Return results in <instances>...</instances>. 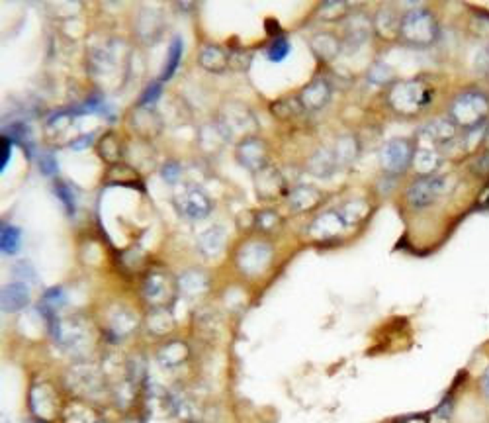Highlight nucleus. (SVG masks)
Wrapping results in <instances>:
<instances>
[{
    "instance_id": "49530a36",
    "label": "nucleus",
    "mask_w": 489,
    "mask_h": 423,
    "mask_svg": "<svg viewBox=\"0 0 489 423\" xmlns=\"http://www.w3.org/2000/svg\"><path fill=\"white\" fill-rule=\"evenodd\" d=\"M251 65V55L245 51V49H233L229 51V67L235 69V71H247Z\"/></svg>"
},
{
    "instance_id": "09e8293b",
    "label": "nucleus",
    "mask_w": 489,
    "mask_h": 423,
    "mask_svg": "<svg viewBox=\"0 0 489 423\" xmlns=\"http://www.w3.org/2000/svg\"><path fill=\"white\" fill-rule=\"evenodd\" d=\"M160 177L167 180L169 184H177L180 180V177H182V169H180V165L177 163V161H169V163H165L163 165V169H160Z\"/></svg>"
},
{
    "instance_id": "bf43d9fd",
    "label": "nucleus",
    "mask_w": 489,
    "mask_h": 423,
    "mask_svg": "<svg viewBox=\"0 0 489 423\" xmlns=\"http://www.w3.org/2000/svg\"><path fill=\"white\" fill-rule=\"evenodd\" d=\"M480 388H481V392H483V396L489 400V367L485 368V372L481 375Z\"/></svg>"
},
{
    "instance_id": "ea45409f",
    "label": "nucleus",
    "mask_w": 489,
    "mask_h": 423,
    "mask_svg": "<svg viewBox=\"0 0 489 423\" xmlns=\"http://www.w3.org/2000/svg\"><path fill=\"white\" fill-rule=\"evenodd\" d=\"M180 57H182V39L174 38L170 41L169 57H167V65H165V71H163L160 81H169L170 76L177 73V69H179L180 65Z\"/></svg>"
},
{
    "instance_id": "37998d69",
    "label": "nucleus",
    "mask_w": 489,
    "mask_h": 423,
    "mask_svg": "<svg viewBox=\"0 0 489 423\" xmlns=\"http://www.w3.org/2000/svg\"><path fill=\"white\" fill-rule=\"evenodd\" d=\"M290 49H292L290 47V39L286 38V36H278V38H274L270 41L266 55H268V59L273 63H280V61H284L286 57L290 55Z\"/></svg>"
},
{
    "instance_id": "4468645a",
    "label": "nucleus",
    "mask_w": 489,
    "mask_h": 423,
    "mask_svg": "<svg viewBox=\"0 0 489 423\" xmlns=\"http://www.w3.org/2000/svg\"><path fill=\"white\" fill-rule=\"evenodd\" d=\"M374 32V26H372V18L368 14H362V12H350L347 18H345V24H343V46L350 47H360L362 43H366L368 38L372 36Z\"/></svg>"
},
{
    "instance_id": "9d476101",
    "label": "nucleus",
    "mask_w": 489,
    "mask_h": 423,
    "mask_svg": "<svg viewBox=\"0 0 489 423\" xmlns=\"http://www.w3.org/2000/svg\"><path fill=\"white\" fill-rule=\"evenodd\" d=\"M444 190V177L429 175V177H417L407 188V202L415 210H423L431 206Z\"/></svg>"
},
{
    "instance_id": "7ed1b4c3",
    "label": "nucleus",
    "mask_w": 489,
    "mask_h": 423,
    "mask_svg": "<svg viewBox=\"0 0 489 423\" xmlns=\"http://www.w3.org/2000/svg\"><path fill=\"white\" fill-rule=\"evenodd\" d=\"M489 98L488 94L478 88H470L456 94L448 106V118L456 128L462 130H476L483 123H488Z\"/></svg>"
},
{
    "instance_id": "c85d7f7f",
    "label": "nucleus",
    "mask_w": 489,
    "mask_h": 423,
    "mask_svg": "<svg viewBox=\"0 0 489 423\" xmlns=\"http://www.w3.org/2000/svg\"><path fill=\"white\" fill-rule=\"evenodd\" d=\"M71 382L76 390H83L85 394H92V390L100 388V375L92 365L78 363L76 367L71 368Z\"/></svg>"
},
{
    "instance_id": "c756f323",
    "label": "nucleus",
    "mask_w": 489,
    "mask_h": 423,
    "mask_svg": "<svg viewBox=\"0 0 489 423\" xmlns=\"http://www.w3.org/2000/svg\"><path fill=\"white\" fill-rule=\"evenodd\" d=\"M179 290L188 296V298H196V296H202L204 292L207 290L209 286V281H207L206 273L198 271V269H190V271H184V273L179 276Z\"/></svg>"
},
{
    "instance_id": "e433bc0d",
    "label": "nucleus",
    "mask_w": 489,
    "mask_h": 423,
    "mask_svg": "<svg viewBox=\"0 0 489 423\" xmlns=\"http://www.w3.org/2000/svg\"><path fill=\"white\" fill-rule=\"evenodd\" d=\"M135 325H137V320H135L133 311L128 308H116L110 316V331L116 337H123V335L132 333Z\"/></svg>"
},
{
    "instance_id": "f704fd0d",
    "label": "nucleus",
    "mask_w": 489,
    "mask_h": 423,
    "mask_svg": "<svg viewBox=\"0 0 489 423\" xmlns=\"http://www.w3.org/2000/svg\"><path fill=\"white\" fill-rule=\"evenodd\" d=\"M145 325L153 335H167L174 328V318L167 308H153L145 318Z\"/></svg>"
},
{
    "instance_id": "72a5a7b5",
    "label": "nucleus",
    "mask_w": 489,
    "mask_h": 423,
    "mask_svg": "<svg viewBox=\"0 0 489 423\" xmlns=\"http://www.w3.org/2000/svg\"><path fill=\"white\" fill-rule=\"evenodd\" d=\"M331 149L335 153V159H337V165L340 169V167H350L357 161L358 153H360V145H358L354 135H340Z\"/></svg>"
},
{
    "instance_id": "c03bdc74",
    "label": "nucleus",
    "mask_w": 489,
    "mask_h": 423,
    "mask_svg": "<svg viewBox=\"0 0 489 423\" xmlns=\"http://www.w3.org/2000/svg\"><path fill=\"white\" fill-rule=\"evenodd\" d=\"M368 81H370L372 85H387V83L394 81V71L387 65H384V63H376V65H372V69L368 71Z\"/></svg>"
},
{
    "instance_id": "3c124183",
    "label": "nucleus",
    "mask_w": 489,
    "mask_h": 423,
    "mask_svg": "<svg viewBox=\"0 0 489 423\" xmlns=\"http://www.w3.org/2000/svg\"><path fill=\"white\" fill-rule=\"evenodd\" d=\"M160 96V81H155L147 85V88L143 90V96L139 98V104L137 106H151L153 102H157Z\"/></svg>"
},
{
    "instance_id": "dca6fc26",
    "label": "nucleus",
    "mask_w": 489,
    "mask_h": 423,
    "mask_svg": "<svg viewBox=\"0 0 489 423\" xmlns=\"http://www.w3.org/2000/svg\"><path fill=\"white\" fill-rule=\"evenodd\" d=\"M29 405H32V412L38 419H43V422L51 419L59 410V398H57L53 386L46 384V382L34 386L29 392Z\"/></svg>"
},
{
    "instance_id": "79ce46f5",
    "label": "nucleus",
    "mask_w": 489,
    "mask_h": 423,
    "mask_svg": "<svg viewBox=\"0 0 489 423\" xmlns=\"http://www.w3.org/2000/svg\"><path fill=\"white\" fill-rule=\"evenodd\" d=\"M65 423H98V415L86 405H71L65 410Z\"/></svg>"
},
{
    "instance_id": "ddd939ff",
    "label": "nucleus",
    "mask_w": 489,
    "mask_h": 423,
    "mask_svg": "<svg viewBox=\"0 0 489 423\" xmlns=\"http://www.w3.org/2000/svg\"><path fill=\"white\" fill-rule=\"evenodd\" d=\"M331 94L333 90H331L329 81H325L323 76H315L301 88L296 100L303 112H319L331 100Z\"/></svg>"
},
{
    "instance_id": "6e6552de",
    "label": "nucleus",
    "mask_w": 489,
    "mask_h": 423,
    "mask_svg": "<svg viewBox=\"0 0 489 423\" xmlns=\"http://www.w3.org/2000/svg\"><path fill=\"white\" fill-rule=\"evenodd\" d=\"M415 145L409 140H390L380 149V165L387 175H401L413 163Z\"/></svg>"
},
{
    "instance_id": "f3484780",
    "label": "nucleus",
    "mask_w": 489,
    "mask_h": 423,
    "mask_svg": "<svg viewBox=\"0 0 489 423\" xmlns=\"http://www.w3.org/2000/svg\"><path fill=\"white\" fill-rule=\"evenodd\" d=\"M345 227H347V222L343 220L339 210H325L311 222L310 235L317 241H327L343 234Z\"/></svg>"
},
{
    "instance_id": "a18cd8bd",
    "label": "nucleus",
    "mask_w": 489,
    "mask_h": 423,
    "mask_svg": "<svg viewBox=\"0 0 489 423\" xmlns=\"http://www.w3.org/2000/svg\"><path fill=\"white\" fill-rule=\"evenodd\" d=\"M254 224H256V227L264 229V231H270V229H274V227L280 224V216L274 210H263V212L256 214Z\"/></svg>"
},
{
    "instance_id": "f8f14e48",
    "label": "nucleus",
    "mask_w": 489,
    "mask_h": 423,
    "mask_svg": "<svg viewBox=\"0 0 489 423\" xmlns=\"http://www.w3.org/2000/svg\"><path fill=\"white\" fill-rule=\"evenodd\" d=\"M174 204H177L182 216L186 220H194V222L204 220L212 212V200L202 188L198 187L184 188L179 196L174 198Z\"/></svg>"
},
{
    "instance_id": "5701e85b",
    "label": "nucleus",
    "mask_w": 489,
    "mask_h": 423,
    "mask_svg": "<svg viewBox=\"0 0 489 423\" xmlns=\"http://www.w3.org/2000/svg\"><path fill=\"white\" fill-rule=\"evenodd\" d=\"M310 46L313 49V53L319 57L321 61H327V63L337 59L340 51H343V47H345L343 39L339 36H335V34H331V32H319V34L311 36Z\"/></svg>"
},
{
    "instance_id": "0eeeda50",
    "label": "nucleus",
    "mask_w": 489,
    "mask_h": 423,
    "mask_svg": "<svg viewBox=\"0 0 489 423\" xmlns=\"http://www.w3.org/2000/svg\"><path fill=\"white\" fill-rule=\"evenodd\" d=\"M177 292H179V282L165 269H153L145 276L143 294L153 308H167Z\"/></svg>"
},
{
    "instance_id": "2eb2a0df",
    "label": "nucleus",
    "mask_w": 489,
    "mask_h": 423,
    "mask_svg": "<svg viewBox=\"0 0 489 423\" xmlns=\"http://www.w3.org/2000/svg\"><path fill=\"white\" fill-rule=\"evenodd\" d=\"M458 135V128L454 126L450 118H434L431 122L425 126L421 133H419V141L425 143V145H431V147H441V145H448L452 141L456 140Z\"/></svg>"
},
{
    "instance_id": "473e14b6",
    "label": "nucleus",
    "mask_w": 489,
    "mask_h": 423,
    "mask_svg": "<svg viewBox=\"0 0 489 423\" xmlns=\"http://www.w3.org/2000/svg\"><path fill=\"white\" fill-rule=\"evenodd\" d=\"M96 147H98V155H100V159H102L104 163H108V165H120V161H122L123 157V145L116 133H104L102 137L98 140V145H96Z\"/></svg>"
},
{
    "instance_id": "423d86ee",
    "label": "nucleus",
    "mask_w": 489,
    "mask_h": 423,
    "mask_svg": "<svg viewBox=\"0 0 489 423\" xmlns=\"http://www.w3.org/2000/svg\"><path fill=\"white\" fill-rule=\"evenodd\" d=\"M219 126L226 130L227 137L233 141L239 137V141L253 135L254 126H256V120H254L253 112L241 102H235V100H229L221 106V112H219Z\"/></svg>"
},
{
    "instance_id": "1a4fd4ad",
    "label": "nucleus",
    "mask_w": 489,
    "mask_h": 423,
    "mask_svg": "<svg viewBox=\"0 0 489 423\" xmlns=\"http://www.w3.org/2000/svg\"><path fill=\"white\" fill-rule=\"evenodd\" d=\"M270 261H273V247L261 239L247 241L237 253V267L245 274H261L268 269Z\"/></svg>"
},
{
    "instance_id": "b1692460",
    "label": "nucleus",
    "mask_w": 489,
    "mask_h": 423,
    "mask_svg": "<svg viewBox=\"0 0 489 423\" xmlns=\"http://www.w3.org/2000/svg\"><path fill=\"white\" fill-rule=\"evenodd\" d=\"M29 304L28 284L24 282H10L2 288V310L6 314H16L24 310Z\"/></svg>"
},
{
    "instance_id": "aec40b11",
    "label": "nucleus",
    "mask_w": 489,
    "mask_h": 423,
    "mask_svg": "<svg viewBox=\"0 0 489 423\" xmlns=\"http://www.w3.org/2000/svg\"><path fill=\"white\" fill-rule=\"evenodd\" d=\"M130 120H132L133 130L139 133L142 137H145V140L155 137L163 130L160 116L153 108H149V106H137Z\"/></svg>"
},
{
    "instance_id": "e2e57ef3",
    "label": "nucleus",
    "mask_w": 489,
    "mask_h": 423,
    "mask_svg": "<svg viewBox=\"0 0 489 423\" xmlns=\"http://www.w3.org/2000/svg\"><path fill=\"white\" fill-rule=\"evenodd\" d=\"M488 55H489V46H488Z\"/></svg>"
},
{
    "instance_id": "20e7f679",
    "label": "nucleus",
    "mask_w": 489,
    "mask_h": 423,
    "mask_svg": "<svg viewBox=\"0 0 489 423\" xmlns=\"http://www.w3.org/2000/svg\"><path fill=\"white\" fill-rule=\"evenodd\" d=\"M439 38V22L431 10L411 8L401 14L399 39L409 47H429Z\"/></svg>"
},
{
    "instance_id": "13d9d810",
    "label": "nucleus",
    "mask_w": 489,
    "mask_h": 423,
    "mask_svg": "<svg viewBox=\"0 0 489 423\" xmlns=\"http://www.w3.org/2000/svg\"><path fill=\"white\" fill-rule=\"evenodd\" d=\"M397 423H431V419H429V415L413 414V415H407V417H401Z\"/></svg>"
},
{
    "instance_id": "bb28decb",
    "label": "nucleus",
    "mask_w": 489,
    "mask_h": 423,
    "mask_svg": "<svg viewBox=\"0 0 489 423\" xmlns=\"http://www.w3.org/2000/svg\"><path fill=\"white\" fill-rule=\"evenodd\" d=\"M339 169L335 153L331 147H319L308 161V170L317 179H329Z\"/></svg>"
},
{
    "instance_id": "39448f33",
    "label": "nucleus",
    "mask_w": 489,
    "mask_h": 423,
    "mask_svg": "<svg viewBox=\"0 0 489 423\" xmlns=\"http://www.w3.org/2000/svg\"><path fill=\"white\" fill-rule=\"evenodd\" d=\"M48 325L57 345L67 349L69 353H83V349L88 347L90 337H92L88 323L76 316H69V318L57 316L55 320L49 321Z\"/></svg>"
},
{
    "instance_id": "412c9836",
    "label": "nucleus",
    "mask_w": 489,
    "mask_h": 423,
    "mask_svg": "<svg viewBox=\"0 0 489 423\" xmlns=\"http://www.w3.org/2000/svg\"><path fill=\"white\" fill-rule=\"evenodd\" d=\"M198 141H200V147L206 155H217L226 149V145L231 140L227 137L226 130L219 126V122H209L200 130Z\"/></svg>"
},
{
    "instance_id": "4d7b16f0",
    "label": "nucleus",
    "mask_w": 489,
    "mask_h": 423,
    "mask_svg": "<svg viewBox=\"0 0 489 423\" xmlns=\"http://www.w3.org/2000/svg\"><path fill=\"white\" fill-rule=\"evenodd\" d=\"M39 169H41V173L43 175H55L57 173V163L55 159H53V155H43L41 159H39Z\"/></svg>"
},
{
    "instance_id": "052dcab7",
    "label": "nucleus",
    "mask_w": 489,
    "mask_h": 423,
    "mask_svg": "<svg viewBox=\"0 0 489 423\" xmlns=\"http://www.w3.org/2000/svg\"><path fill=\"white\" fill-rule=\"evenodd\" d=\"M485 143H488V149H489V128H488V133H485Z\"/></svg>"
},
{
    "instance_id": "f257e3e1",
    "label": "nucleus",
    "mask_w": 489,
    "mask_h": 423,
    "mask_svg": "<svg viewBox=\"0 0 489 423\" xmlns=\"http://www.w3.org/2000/svg\"><path fill=\"white\" fill-rule=\"evenodd\" d=\"M130 71V51L120 39L92 47L88 51V73L104 88L123 83Z\"/></svg>"
},
{
    "instance_id": "393cba45",
    "label": "nucleus",
    "mask_w": 489,
    "mask_h": 423,
    "mask_svg": "<svg viewBox=\"0 0 489 423\" xmlns=\"http://www.w3.org/2000/svg\"><path fill=\"white\" fill-rule=\"evenodd\" d=\"M135 32L145 41L157 39L159 34H163V14L155 8H142V12L137 14Z\"/></svg>"
},
{
    "instance_id": "8fccbe9b",
    "label": "nucleus",
    "mask_w": 489,
    "mask_h": 423,
    "mask_svg": "<svg viewBox=\"0 0 489 423\" xmlns=\"http://www.w3.org/2000/svg\"><path fill=\"white\" fill-rule=\"evenodd\" d=\"M452 415V400L450 398H444L441 404L436 405V410H434L433 414H431V422H434L436 419V423H446L448 419H450Z\"/></svg>"
},
{
    "instance_id": "864d4df0",
    "label": "nucleus",
    "mask_w": 489,
    "mask_h": 423,
    "mask_svg": "<svg viewBox=\"0 0 489 423\" xmlns=\"http://www.w3.org/2000/svg\"><path fill=\"white\" fill-rule=\"evenodd\" d=\"M10 155H12V140L2 135V143H0V170L4 173V169L8 167Z\"/></svg>"
},
{
    "instance_id": "6e6d98bb",
    "label": "nucleus",
    "mask_w": 489,
    "mask_h": 423,
    "mask_svg": "<svg viewBox=\"0 0 489 423\" xmlns=\"http://www.w3.org/2000/svg\"><path fill=\"white\" fill-rule=\"evenodd\" d=\"M474 170H476L478 175H488L489 173V149L485 151V153L478 155V157L474 159Z\"/></svg>"
},
{
    "instance_id": "2f4dec72",
    "label": "nucleus",
    "mask_w": 489,
    "mask_h": 423,
    "mask_svg": "<svg viewBox=\"0 0 489 423\" xmlns=\"http://www.w3.org/2000/svg\"><path fill=\"white\" fill-rule=\"evenodd\" d=\"M288 200H290V208H292L294 212H308V210L319 204L321 192L315 187L301 184V187L294 188Z\"/></svg>"
},
{
    "instance_id": "5fc2aeb1",
    "label": "nucleus",
    "mask_w": 489,
    "mask_h": 423,
    "mask_svg": "<svg viewBox=\"0 0 489 423\" xmlns=\"http://www.w3.org/2000/svg\"><path fill=\"white\" fill-rule=\"evenodd\" d=\"M92 140H95V135H92V133H85V135H78V137H75V140L71 141L69 145H71V149H75V151L88 149V147L92 145Z\"/></svg>"
},
{
    "instance_id": "cd10ccee",
    "label": "nucleus",
    "mask_w": 489,
    "mask_h": 423,
    "mask_svg": "<svg viewBox=\"0 0 489 423\" xmlns=\"http://www.w3.org/2000/svg\"><path fill=\"white\" fill-rule=\"evenodd\" d=\"M190 357V349L184 341H167L165 345H160L157 353V361L160 367L165 368H177L184 365Z\"/></svg>"
},
{
    "instance_id": "a211bd4d",
    "label": "nucleus",
    "mask_w": 489,
    "mask_h": 423,
    "mask_svg": "<svg viewBox=\"0 0 489 423\" xmlns=\"http://www.w3.org/2000/svg\"><path fill=\"white\" fill-rule=\"evenodd\" d=\"M284 187H286V180H284L282 173L270 165L261 169L259 173H254V188H256L259 196L264 200L280 196L284 192Z\"/></svg>"
},
{
    "instance_id": "4c0bfd02",
    "label": "nucleus",
    "mask_w": 489,
    "mask_h": 423,
    "mask_svg": "<svg viewBox=\"0 0 489 423\" xmlns=\"http://www.w3.org/2000/svg\"><path fill=\"white\" fill-rule=\"evenodd\" d=\"M368 202L366 200H360V198H354V200H348V202H345L343 206L337 208L340 212V216H343V220L348 224H357V222H360V220H364V216L368 214Z\"/></svg>"
},
{
    "instance_id": "603ef678",
    "label": "nucleus",
    "mask_w": 489,
    "mask_h": 423,
    "mask_svg": "<svg viewBox=\"0 0 489 423\" xmlns=\"http://www.w3.org/2000/svg\"><path fill=\"white\" fill-rule=\"evenodd\" d=\"M12 273L18 278V282H24V284L36 278V273H34V269H32V264H29L28 261H22V263L16 264Z\"/></svg>"
},
{
    "instance_id": "7c9ffc66",
    "label": "nucleus",
    "mask_w": 489,
    "mask_h": 423,
    "mask_svg": "<svg viewBox=\"0 0 489 423\" xmlns=\"http://www.w3.org/2000/svg\"><path fill=\"white\" fill-rule=\"evenodd\" d=\"M223 245H226V231L219 226L207 227L206 231H202L200 239H198V247H200L202 255L207 257V259H214V257L221 253Z\"/></svg>"
},
{
    "instance_id": "9b49d317",
    "label": "nucleus",
    "mask_w": 489,
    "mask_h": 423,
    "mask_svg": "<svg viewBox=\"0 0 489 423\" xmlns=\"http://www.w3.org/2000/svg\"><path fill=\"white\" fill-rule=\"evenodd\" d=\"M235 157L237 163L251 173H259L264 167H268V147L256 135H249L245 140L237 141Z\"/></svg>"
},
{
    "instance_id": "f03ea898",
    "label": "nucleus",
    "mask_w": 489,
    "mask_h": 423,
    "mask_svg": "<svg viewBox=\"0 0 489 423\" xmlns=\"http://www.w3.org/2000/svg\"><path fill=\"white\" fill-rule=\"evenodd\" d=\"M433 100V88L425 79H401L387 90V104L399 116H417Z\"/></svg>"
},
{
    "instance_id": "6ab92c4d",
    "label": "nucleus",
    "mask_w": 489,
    "mask_h": 423,
    "mask_svg": "<svg viewBox=\"0 0 489 423\" xmlns=\"http://www.w3.org/2000/svg\"><path fill=\"white\" fill-rule=\"evenodd\" d=\"M399 24H401V16L395 12L394 6H380L376 14L372 16L374 34L386 41L399 38Z\"/></svg>"
},
{
    "instance_id": "a19ab883",
    "label": "nucleus",
    "mask_w": 489,
    "mask_h": 423,
    "mask_svg": "<svg viewBox=\"0 0 489 423\" xmlns=\"http://www.w3.org/2000/svg\"><path fill=\"white\" fill-rule=\"evenodd\" d=\"M350 14V6L347 2H325L319 6V18L327 22L345 20Z\"/></svg>"
},
{
    "instance_id": "58836bf2",
    "label": "nucleus",
    "mask_w": 489,
    "mask_h": 423,
    "mask_svg": "<svg viewBox=\"0 0 489 423\" xmlns=\"http://www.w3.org/2000/svg\"><path fill=\"white\" fill-rule=\"evenodd\" d=\"M22 243V234L16 226L4 224L2 231H0V249L4 255H14L20 249Z\"/></svg>"
},
{
    "instance_id": "c9c22d12",
    "label": "nucleus",
    "mask_w": 489,
    "mask_h": 423,
    "mask_svg": "<svg viewBox=\"0 0 489 423\" xmlns=\"http://www.w3.org/2000/svg\"><path fill=\"white\" fill-rule=\"evenodd\" d=\"M65 290H63V288H59V286L49 288V290L43 294L41 302H39V314H41L49 323L51 320H55L57 311L65 306Z\"/></svg>"
},
{
    "instance_id": "4be33fe9",
    "label": "nucleus",
    "mask_w": 489,
    "mask_h": 423,
    "mask_svg": "<svg viewBox=\"0 0 489 423\" xmlns=\"http://www.w3.org/2000/svg\"><path fill=\"white\" fill-rule=\"evenodd\" d=\"M413 169L419 173V177H429V175H434L436 170L441 169L442 157L436 147H431V145H425V143H419L415 147L413 153Z\"/></svg>"
},
{
    "instance_id": "680f3d73",
    "label": "nucleus",
    "mask_w": 489,
    "mask_h": 423,
    "mask_svg": "<svg viewBox=\"0 0 489 423\" xmlns=\"http://www.w3.org/2000/svg\"><path fill=\"white\" fill-rule=\"evenodd\" d=\"M485 206H488V208H489V196H488V204H485Z\"/></svg>"
},
{
    "instance_id": "de8ad7c7",
    "label": "nucleus",
    "mask_w": 489,
    "mask_h": 423,
    "mask_svg": "<svg viewBox=\"0 0 489 423\" xmlns=\"http://www.w3.org/2000/svg\"><path fill=\"white\" fill-rule=\"evenodd\" d=\"M55 194L61 198V202H63L67 212L73 216V212H75V198H73L71 188L67 187V184H63V182H55Z\"/></svg>"
},
{
    "instance_id": "a878e982",
    "label": "nucleus",
    "mask_w": 489,
    "mask_h": 423,
    "mask_svg": "<svg viewBox=\"0 0 489 423\" xmlns=\"http://www.w3.org/2000/svg\"><path fill=\"white\" fill-rule=\"evenodd\" d=\"M198 63L209 73H223L226 69H229V51L214 43L204 46L198 53Z\"/></svg>"
},
{
    "instance_id": "0e129e2a",
    "label": "nucleus",
    "mask_w": 489,
    "mask_h": 423,
    "mask_svg": "<svg viewBox=\"0 0 489 423\" xmlns=\"http://www.w3.org/2000/svg\"><path fill=\"white\" fill-rule=\"evenodd\" d=\"M188 423H196V422H188Z\"/></svg>"
}]
</instances>
